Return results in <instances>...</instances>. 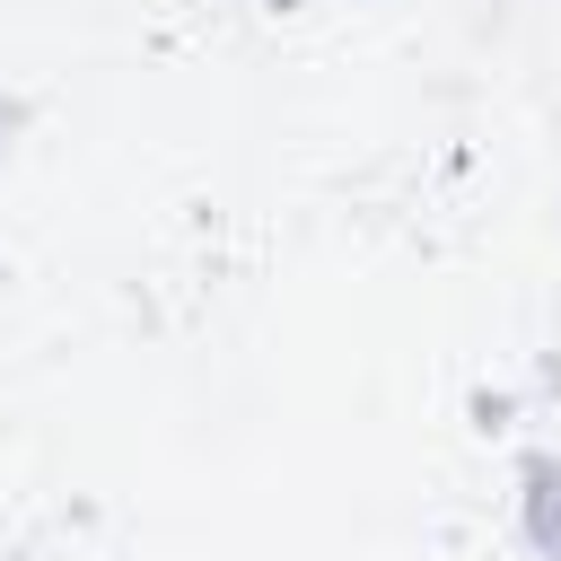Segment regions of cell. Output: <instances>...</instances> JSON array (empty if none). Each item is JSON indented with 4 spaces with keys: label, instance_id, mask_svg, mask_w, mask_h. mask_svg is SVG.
<instances>
[{
    "label": "cell",
    "instance_id": "obj_1",
    "mask_svg": "<svg viewBox=\"0 0 561 561\" xmlns=\"http://www.w3.org/2000/svg\"><path fill=\"white\" fill-rule=\"evenodd\" d=\"M517 543L535 561H561V447L517 456Z\"/></svg>",
    "mask_w": 561,
    "mask_h": 561
},
{
    "label": "cell",
    "instance_id": "obj_2",
    "mask_svg": "<svg viewBox=\"0 0 561 561\" xmlns=\"http://www.w3.org/2000/svg\"><path fill=\"white\" fill-rule=\"evenodd\" d=\"M18 131H26V96L0 88V175H9V158H18Z\"/></svg>",
    "mask_w": 561,
    "mask_h": 561
},
{
    "label": "cell",
    "instance_id": "obj_3",
    "mask_svg": "<svg viewBox=\"0 0 561 561\" xmlns=\"http://www.w3.org/2000/svg\"><path fill=\"white\" fill-rule=\"evenodd\" d=\"M9 561H35V552H9Z\"/></svg>",
    "mask_w": 561,
    "mask_h": 561
}]
</instances>
